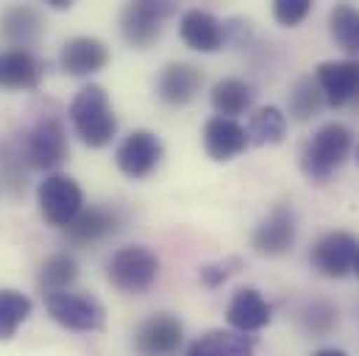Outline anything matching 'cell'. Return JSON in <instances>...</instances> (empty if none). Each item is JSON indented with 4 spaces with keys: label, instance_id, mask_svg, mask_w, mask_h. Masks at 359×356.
I'll use <instances>...</instances> for the list:
<instances>
[{
    "label": "cell",
    "instance_id": "6da1fadb",
    "mask_svg": "<svg viewBox=\"0 0 359 356\" xmlns=\"http://www.w3.org/2000/svg\"><path fill=\"white\" fill-rule=\"evenodd\" d=\"M354 151V134L343 123L320 125L301 151V170L315 184H326Z\"/></svg>",
    "mask_w": 359,
    "mask_h": 356
},
{
    "label": "cell",
    "instance_id": "7a4b0ae2",
    "mask_svg": "<svg viewBox=\"0 0 359 356\" xmlns=\"http://www.w3.org/2000/svg\"><path fill=\"white\" fill-rule=\"evenodd\" d=\"M70 123L84 145L106 148L117 134V117L111 111L106 89L100 84H87L79 89L70 103Z\"/></svg>",
    "mask_w": 359,
    "mask_h": 356
},
{
    "label": "cell",
    "instance_id": "3957f363",
    "mask_svg": "<svg viewBox=\"0 0 359 356\" xmlns=\"http://www.w3.org/2000/svg\"><path fill=\"white\" fill-rule=\"evenodd\" d=\"M106 278L114 289L126 295H140L151 289L159 278V256L145 245L120 248L106 265Z\"/></svg>",
    "mask_w": 359,
    "mask_h": 356
},
{
    "label": "cell",
    "instance_id": "277c9868",
    "mask_svg": "<svg viewBox=\"0 0 359 356\" xmlns=\"http://www.w3.org/2000/svg\"><path fill=\"white\" fill-rule=\"evenodd\" d=\"M70 145H67V128L59 111H42L34 123V128L25 137V156L31 167L39 170H56L67 162Z\"/></svg>",
    "mask_w": 359,
    "mask_h": 356
},
{
    "label": "cell",
    "instance_id": "5b68a950",
    "mask_svg": "<svg viewBox=\"0 0 359 356\" xmlns=\"http://www.w3.org/2000/svg\"><path fill=\"white\" fill-rule=\"evenodd\" d=\"M36 203L48 226L67 228L84 209V192L70 176L53 173L36 186Z\"/></svg>",
    "mask_w": 359,
    "mask_h": 356
},
{
    "label": "cell",
    "instance_id": "8992f818",
    "mask_svg": "<svg viewBox=\"0 0 359 356\" xmlns=\"http://www.w3.org/2000/svg\"><path fill=\"white\" fill-rule=\"evenodd\" d=\"M48 315L70 331H100L106 326V306L87 292H53L45 295Z\"/></svg>",
    "mask_w": 359,
    "mask_h": 356
},
{
    "label": "cell",
    "instance_id": "52a82bcc",
    "mask_svg": "<svg viewBox=\"0 0 359 356\" xmlns=\"http://www.w3.org/2000/svg\"><path fill=\"white\" fill-rule=\"evenodd\" d=\"M176 14V6L168 0H134L120 14V31L128 45L151 48L165 28V20Z\"/></svg>",
    "mask_w": 359,
    "mask_h": 356
},
{
    "label": "cell",
    "instance_id": "ba28073f",
    "mask_svg": "<svg viewBox=\"0 0 359 356\" xmlns=\"http://www.w3.org/2000/svg\"><path fill=\"white\" fill-rule=\"evenodd\" d=\"M162 156H165L162 139L148 128H137L120 142V148L114 153V162H117L123 176L140 181V178H148L159 167Z\"/></svg>",
    "mask_w": 359,
    "mask_h": 356
},
{
    "label": "cell",
    "instance_id": "9c48e42d",
    "mask_svg": "<svg viewBox=\"0 0 359 356\" xmlns=\"http://www.w3.org/2000/svg\"><path fill=\"white\" fill-rule=\"evenodd\" d=\"M295 237H298V217H295L290 203H278L254 228L251 245L259 256H284L292 251Z\"/></svg>",
    "mask_w": 359,
    "mask_h": 356
},
{
    "label": "cell",
    "instance_id": "30bf717a",
    "mask_svg": "<svg viewBox=\"0 0 359 356\" xmlns=\"http://www.w3.org/2000/svg\"><path fill=\"white\" fill-rule=\"evenodd\" d=\"M359 254V240L348 231H329L323 234L312 251H309V262L312 267L326 275V278H343L348 273H354V262Z\"/></svg>",
    "mask_w": 359,
    "mask_h": 356
},
{
    "label": "cell",
    "instance_id": "8fae6325",
    "mask_svg": "<svg viewBox=\"0 0 359 356\" xmlns=\"http://www.w3.org/2000/svg\"><path fill=\"white\" fill-rule=\"evenodd\" d=\"M184 345V326L179 317L159 312L145 317L134 331V351L140 356H176Z\"/></svg>",
    "mask_w": 359,
    "mask_h": 356
},
{
    "label": "cell",
    "instance_id": "7c38bea8",
    "mask_svg": "<svg viewBox=\"0 0 359 356\" xmlns=\"http://www.w3.org/2000/svg\"><path fill=\"white\" fill-rule=\"evenodd\" d=\"M315 81L326 106L343 109L359 95V62L343 59V62H320L315 67Z\"/></svg>",
    "mask_w": 359,
    "mask_h": 356
},
{
    "label": "cell",
    "instance_id": "4fadbf2b",
    "mask_svg": "<svg viewBox=\"0 0 359 356\" xmlns=\"http://www.w3.org/2000/svg\"><path fill=\"white\" fill-rule=\"evenodd\" d=\"M120 226H123V214L117 206H90V209H81L79 217L65 228V237L70 245L84 248L117 234Z\"/></svg>",
    "mask_w": 359,
    "mask_h": 356
},
{
    "label": "cell",
    "instance_id": "5bb4252c",
    "mask_svg": "<svg viewBox=\"0 0 359 356\" xmlns=\"http://www.w3.org/2000/svg\"><path fill=\"white\" fill-rule=\"evenodd\" d=\"M59 62L67 76H76V78L95 76L109 64V48L97 36H73L65 42Z\"/></svg>",
    "mask_w": 359,
    "mask_h": 356
},
{
    "label": "cell",
    "instance_id": "9a60e30c",
    "mask_svg": "<svg viewBox=\"0 0 359 356\" xmlns=\"http://www.w3.org/2000/svg\"><path fill=\"white\" fill-rule=\"evenodd\" d=\"M203 87V73L201 67L189 62H170L159 70L156 78V95L168 106H187Z\"/></svg>",
    "mask_w": 359,
    "mask_h": 356
},
{
    "label": "cell",
    "instance_id": "2e32d148",
    "mask_svg": "<svg viewBox=\"0 0 359 356\" xmlns=\"http://www.w3.org/2000/svg\"><path fill=\"white\" fill-rule=\"evenodd\" d=\"M179 34L187 48L198 50V53H217L226 42V28L220 25V20L203 8H189L181 14Z\"/></svg>",
    "mask_w": 359,
    "mask_h": 356
},
{
    "label": "cell",
    "instance_id": "e0dca14e",
    "mask_svg": "<svg viewBox=\"0 0 359 356\" xmlns=\"http://www.w3.org/2000/svg\"><path fill=\"white\" fill-rule=\"evenodd\" d=\"M273 317V309L270 303L262 298V292L257 287H240L229 303V312H226V320L240 331V334H248V331H259L265 329Z\"/></svg>",
    "mask_w": 359,
    "mask_h": 356
},
{
    "label": "cell",
    "instance_id": "ac0fdd59",
    "mask_svg": "<svg viewBox=\"0 0 359 356\" xmlns=\"http://www.w3.org/2000/svg\"><path fill=\"white\" fill-rule=\"evenodd\" d=\"M42 31H45V17L36 6L20 3L0 14V36L14 48L28 50V45H34L42 36Z\"/></svg>",
    "mask_w": 359,
    "mask_h": 356
},
{
    "label": "cell",
    "instance_id": "d6986e66",
    "mask_svg": "<svg viewBox=\"0 0 359 356\" xmlns=\"http://www.w3.org/2000/svg\"><path fill=\"white\" fill-rule=\"evenodd\" d=\"M203 148L215 162H231L248 148L245 128L237 120L226 117H212L203 125Z\"/></svg>",
    "mask_w": 359,
    "mask_h": 356
},
{
    "label": "cell",
    "instance_id": "ffe728a7",
    "mask_svg": "<svg viewBox=\"0 0 359 356\" xmlns=\"http://www.w3.org/2000/svg\"><path fill=\"white\" fill-rule=\"evenodd\" d=\"M42 81V64L31 50L11 48L0 56V84L6 89H36Z\"/></svg>",
    "mask_w": 359,
    "mask_h": 356
},
{
    "label": "cell",
    "instance_id": "44dd1931",
    "mask_svg": "<svg viewBox=\"0 0 359 356\" xmlns=\"http://www.w3.org/2000/svg\"><path fill=\"white\" fill-rule=\"evenodd\" d=\"M187 356H254V340L240 331H206L198 337Z\"/></svg>",
    "mask_w": 359,
    "mask_h": 356
},
{
    "label": "cell",
    "instance_id": "7402d4cb",
    "mask_svg": "<svg viewBox=\"0 0 359 356\" xmlns=\"http://www.w3.org/2000/svg\"><path fill=\"white\" fill-rule=\"evenodd\" d=\"M251 103H254V89L240 78H223L212 87V106H215L217 117L234 120L237 114H245L251 109Z\"/></svg>",
    "mask_w": 359,
    "mask_h": 356
},
{
    "label": "cell",
    "instance_id": "603a6c76",
    "mask_svg": "<svg viewBox=\"0 0 359 356\" xmlns=\"http://www.w3.org/2000/svg\"><path fill=\"white\" fill-rule=\"evenodd\" d=\"M79 278V265L70 254H53L48 256L39 273H36V287L42 289V295H53V292H67Z\"/></svg>",
    "mask_w": 359,
    "mask_h": 356
},
{
    "label": "cell",
    "instance_id": "cb8c5ba5",
    "mask_svg": "<svg viewBox=\"0 0 359 356\" xmlns=\"http://www.w3.org/2000/svg\"><path fill=\"white\" fill-rule=\"evenodd\" d=\"M287 134V114L276 106H265L259 111H254L248 128H245V137H248V145H278Z\"/></svg>",
    "mask_w": 359,
    "mask_h": 356
},
{
    "label": "cell",
    "instance_id": "d4e9b609",
    "mask_svg": "<svg viewBox=\"0 0 359 356\" xmlns=\"http://www.w3.org/2000/svg\"><path fill=\"white\" fill-rule=\"evenodd\" d=\"M28 156L11 139H0V181L11 195H22L28 186Z\"/></svg>",
    "mask_w": 359,
    "mask_h": 356
},
{
    "label": "cell",
    "instance_id": "484cf974",
    "mask_svg": "<svg viewBox=\"0 0 359 356\" xmlns=\"http://www.w3.org/2000/svg\"><path fill=\"white\" fill-rule=\"evenodd\" d=\"M295 320H298V329L309 337H326L334 326H337V309L329 303V301H306L298 312H295Z\"/></svg>",
    "mask_w": 359,
    "mask_h": 356
},
{
    "label": "cell",
    "instance_id": "4316f807",
    "mask_svg": "<svg viewBox=\"0 0 359 356\" xmlns=\"http://www.w3.org/2000/svg\"><path fill=\"white\" fill-rule=\"evenodd\" d=\"M329 31L332 39L348 50V53H359V8L340 3L329 11Z\"/></svg>",
    "mask_w": 359,
    "mask_h": 356
},
{
    "label": "cell",
    "instance_id": "83f0119b",
    "mask_svg": "<svg viewBox=\"0 0 359 356\" xmlns=\"http://www.w3.org/2000/svg\"><path fill=\"white\" fill-rule=\"evenodd\" d=\"M31 315V298L17 289H0V340H11Z\"/></svg>",
    "mask_w": 359,
    "mask_h": 356
},
{
    "label": "cell",
    "instance_id": "f1b7e54d",
    "mask_svg": "<svg viewBox=\"0 0 359 356\" xmlns=\"http://www.w3.org/2000/svg\"><path fill=\"white\" fill-rule=\"evenodd\" d=\"M323 106H326V100H323L320 87H318V81L312 76H304V78L295 81V87L290 92V114L295 120H309Z\"/></svg>",
    "mask_w": 359,
    "mask_h": 356
},
{
    "label": "cell",
    "instance_id": "f546056e",
    "mask_svg": "<svg viewBox=\"0 0 359 356\" xmlns=\"http://www.w3.org/2000/svg\"><path fill=\"white\" fill-rule=\"evenodd\" d=\"M243 267V259L240 256H229V259H223V262H212V265H203L201 267V284L203 287H209V289H217L220 284H226L237 270Z\"/></svg>",
    "mask_w": 359,
    "mask_h": 356
},
{
    "label": "cell",
    "instance_id": "4dcf8cb0",
    "mask_svg": "<svg viewBox=\"0 0 359 356\" xmlns=\"http://www.w3.org/2000/svg\"><path fill=\"white\" fill-rule=\"evenodd\" d=\"M309 11H312V0H276L273 3L276 22H281L287 28H295L298 22H304Z\"/></svg>",
    "mask_w": 359,
    "mask_h": 356
},
{
    "label": "cell",
    "instance_id": "1f68e13d",
    "mask_svg": "<svg viewBox=\"0 0 359 356\" xmlns=\"http://www.w3.org/2000/svg\"><path fill=\"white\" fill-rule=\"evenodd\" d=\"M312 356H348L346 351H337V348H323V351H318V354Z\"/></svg>",
    "mask_w": 359,
    "mask_h": 356
},
{
    "label": "cell",
    "instance_id": "d6a6232c",
    "mask_svg": "<svg viewBox=\"0 0 359 356\" xmlns=\"http://www.w3.org/2000/svg\"><path fill=\"white\" fill-rule=\"evenodd\" d=\"M50 6H53V8H70L73 3H70V0H50Z\"/></svg>",
    "mask_w": 359,
    "mask_h": 356
},
{
    "label": "cell",
    "instance_id": "836d02e7",
    "mask_svg": "<svg viewBox=\"0 0 359 356\" xmlns=\"http://www.w3.org/2000/svg\"><path fill=\"white\" fill-rule=\"evenodd\" d=\"M354 273L359 275V254H357V262H354Z\"/></svg>",
    "mask_w": 359,
    "mask_h": 356
},
{
    "label": "cell",
    "instance_id": "e575fe53",
    "mask_svg": "<svg viewBox=\"0 0 359 356\" xmlns=\"http://www.w3.org/2000/svg\"><path fill=\"white\" fill-rule=\"evenodd\" d=\"M357 165H359V145H357Z\"/></svg>",
    "mask_w": 359,
    "mask_h": 356
}]
</instances>
